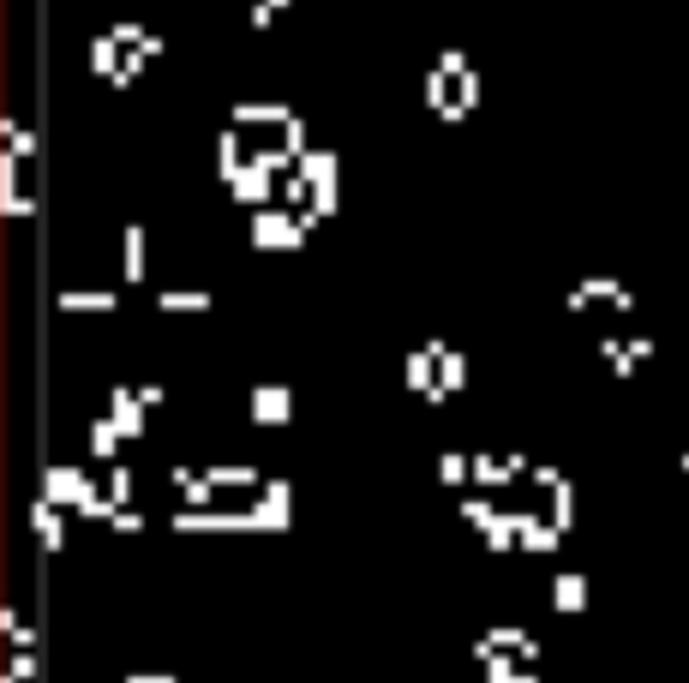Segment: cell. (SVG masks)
Instances as JSON below:
<instances>
[{
	"instance_id": "cell-1",
	"label": "cell",
	"mask_w": 689,
	"mask_h": 683,
	"mask_svg": "<svg viewBox=\"0 0 689 683\" xmlns=\"http://www.w3.org/2000/svg\"><path fill=\"white\" fill-rule=\"evenodd\" d=\"M156 48H162V42H156L144 24H114L108 36H96V42H90V66H96L108 84H126V78H132V72H138Z\"/></svg>"
},
{
	"instance_id": "cell-6",
	"label": "cell",
	"mask_w": 689,
	"mask_h": 683,
	"mask_svg": "<svg viewBox=\"0 0 689 683\" xmlns=\"http://www.w3.org/2000/svg\"><path fill=\"white\" fill-rule=\"evenodd\" d=\"M60 306H72V312H78V306H84V312H108V306H114V294H108V288H90V294L78 288V294H66Z\"/></svg>"
},
{
	"instance_id": "cell-8",
	"label": "cell",
	"mask_w": 689,
	"mask_h": 683,
	"mask_svg": "<svg viewBox=\"0 0 689 683\" xmlns=\"http://www.w3.org/2000/svg\"><path fill=\"white\" fill-rule=\"evenodd\" d=\"M258 420H288V390H258Z\"/></svg>"
},
{
	"instance_id": "cell-4",
	"label": "cell",
	"mask_w": 689,
	"mask_h": 683,
	"mask_svg": "<svg viewBox=\"0 0 689 683\" xmlns=\"http://www.w3.org/2000/svg\"><path fill=\"white\" fill-rule=\"evenodd\" d=\"M300 234H306V216H270V210H258V240L264 246H300Z\"/></svg>"
},
{
	"instance_id": "cell-2",
	"label": "cell",
	"mask_w": 689,
	"mask_h": 683,
	"mask_svg": "<svg viewBox=\"0 0 689 683\" xmlns=\"http://www.w3.org/2000/svg\"><path fill=\"white\" fill-rule=\"evenodd\" d=\"M426 96H432L438 114H468L474 96H480V78H474V66H468L462 54H444V60L426 72Z\"/></svg>"
},
{
	"instance_id": "cell-3",
	"label": "cell",
	"mask_w": 689,
	"mask_h": 683,
	"mask_svg": "<svg viewBox=\"0 0 689 683\" xmlns=\"http://www.w3.org/2000/svg\"><path fill=\"white\" fill-rule=\"evenodd\" d=\"M408 378H414V390L420 396H450L456 384H462V354L456 348H444V342H426L414 360H408Z\"/></svg>"
},
{
	"instance_id": "cell-5",
	"label": "cell",
	"mask_w": 689,
	"mask_h": 683,
	"mask_svg": "<svg viewBox=\"0 0 689 683\" xmlns=\"http://www.w3.org/2000/svg\"><path fill=\"white\" fill-rule=\"evenodd\" d=\"M162 306H168V312H204V306H210V294H204V288H168V294H162Z\"/></svg>"
},
{
	"instance_id": "cell-9",
	"label": "cell",
	"mask_w": 689,
	"mask_h": 683,
	"mask_svg": "<svg viewBox=\"0 0 689 683\" xmlns=\"http://www.w3.org/2000/svg\"><path fill=\"white\" fill-rule=\"evenodd\" d=\"M552 600H558V606H570V612H576V606H582V600H588V588H582V576H558V588H552Z\"/></svg>"
},
{
	"instance_id": "cell-10",
	"label": "cell",
	"mask_w": 689,
	"mask_h": 683,
	"mask_svg": "<svg viewBox=\"0 0 689 683\" xmlns=\"http://www.w3.org/2000/svg\"><path fill=\"white\" fill-rule=\"evenodd\" d=\"M138 683H174V678H138Z\"/></svg>"
},
{
	"instance_id": "cell-7",
	"label": "cell",
	"mask_w": 689,
	"mask_h": 683,
	"mask_svg": "<svg viewBox=\"0 0 689 683\" xmlns=\"http://www.w3.org/2000/svg\"><path fill=\"white\" fill-rule=\"evenodd\" d=\"M126 276H144V228H126Z\"/></svg>"
}]
</instances>
